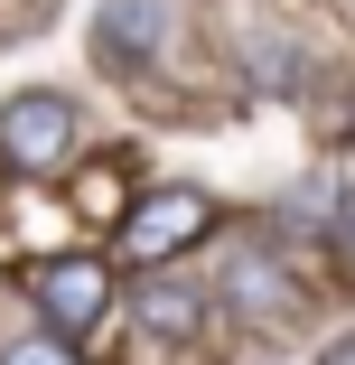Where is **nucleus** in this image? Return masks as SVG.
<instances>
[{"mask_svg":"<svg viewBox=\"0 0 355 365\" xmlns=\"http://www.w3.org/2000/svg\"><path fill=\"white\" fill-rule=\"evenodd\" d=\"M318 365H355V337H327V346H318Z\"/></svg>","mask_w":355,"mask_h":365,"instance_id":"nucleus-10","label":"nucleus"},{"mask_svg":"<svg viewBox=\"0 0 355 365\" xmlns=\"http://www.w3.org/2000/svg\"><path fill=\"white\" fill-rule=\"evenodd\" d=\"M159 38H169V10H159V0H103L94 66H103V76H140V66L159 56Z\"/></svg>","mask_w":355,"mask_h":365,"instance_id":"nucleus-6","label":"nucleus"},{"mask_svg":"<svg viewBox=\"0 0 355 365\" xmlns=\"http://www.w3.org/2000/svg\"><path fill=\"white\" fill-rule=\"evenodd\" d=\"M0 160H10L19 178H65V160H75V103H65L56 85H28L0 103Z\"/></svg>","mask_w":355,"mask_h":365,"instance_id":"nucleus-1","label":"nucleus"},{"mask_svg":"<svg viewBox=\"0 0 355 365\" xmlns=\"http://www.w3.org/2000/svg\"><path fill=\"white\" fill-rule=\"evenodd\" d=\"M206 225H216V197H206V187H187V178H169V187H140V206L122 215V253L131 262H178Z\"/></svg>","mask_w":355,"mask_h":365,"instance_id":"nucleus-2","label":"nucleus"},{"mask_svg":"<svg viewBox=\"0 0 355 365\" xmlns=\"http://www.w3.org/2000/svg\"><path fill=\"white\" fill-rule=\"evenodd\" d=\"M253 85H262V94H290V85H300V47L253 38Z\"/></svg>","mask_w":355,"mask_h":365,"instance_id":"nucleus-8","label":"nucleus"},{"mask_svg":"<svg viewBox=\"0 0 355 365\" xmlns=\"http://www.w3.org/2000/svg\"><path fill=\"white\" fill-rule=\"evenodd\" d=\"M28 300H38V319H56V337H75V328L112 319V272L94 253H47V262H28Z\"/></svg>","mask_w":355,"mask_h":365,"instance_id":"nucleus-4","label":"nucleus"},{"mask_svg":"<svg viewBox=\"0 0 355 365\" xmlns=\"http://www.w3.org/2000/svg\"><path fill=\"white\" fill-rule=\"evenodd\" d=\"M131 206H140V169H131V160H94V169H75V215H85V225H112V235H122Z\"/></svg>","mask_w":355,"mask_h":365,"instance_id":"nucleus-7","label":"nucleus"},{"mask_svg":"<svg viewBox=\"0 0 355 365\" xmlns=\"http://www.w3.org/2000/svg\"><path fill=\"white\" fill-rule=\"evenodd\" d=\"M0 365H75V346L47 328V337H10V346H0Z\"/></svg>","mask_w":355,"mask_h":365,"instance_id":"nucleus-9","label":"nucleus"},{"mask_svg":"<svg viewBox=\"0 0 355 365\" xmlns=\"http://www.w3.org/2000/svg\"><path fill=\"white\" fill-rule=\"evenodd\" d=\"M216 300L234 309V319H262V328H290L309 300H300V281H290V262H280L271 244H234L225 262H216Z\"/></svg>","mask_w":355,"mask_h":365,"instance_id":"nucleus-3","label":"nucleus"},{"mask_svg":"<svg viewBox=\"0 0 355 365\" xmlns=\"http://www.w3.org/2000/svg\"><path fill=\"white\" fill-rule=\"evenodd\" d=\"M131 309H140V328H150V337L187 346V337H196L206 319H216L225 300H216L206 281H187V272H169V262H159V272H140V300H131Z\"/></svg>","mask_w":355,"mask_h":365,"instance_id":"nucleus-5","label":"nucleus"},{"mask_svg":"<svg viewBox=\"0 0 355 365\" xmlns=\"http://www.w3.org/2000/svg\"><path fill=\"white\" fill-rule=\"evenodd\" d=\"M346 253H355V215H346Z\"/></svg>","mask_w":355,"mask_h":365,"instance_id":"nucleus-11","label":"nucleus"}]
</instances>
